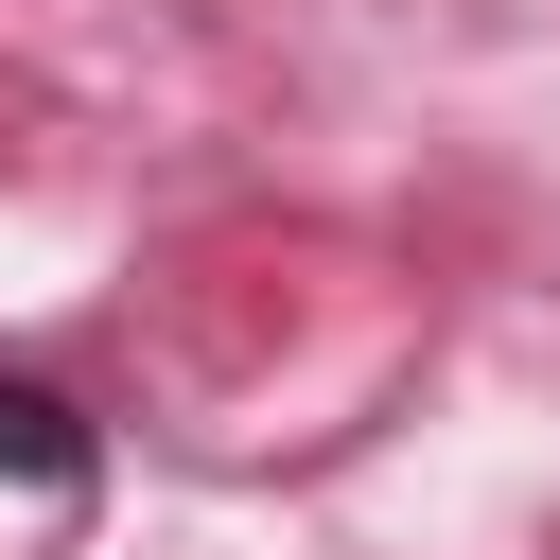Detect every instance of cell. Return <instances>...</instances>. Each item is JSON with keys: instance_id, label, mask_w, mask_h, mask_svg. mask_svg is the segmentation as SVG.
Masks as SVG:
<instances>
[{"instance_id": "obj_1", "label": "cell", "mask_w": 560, "mask_h": 560, "mask_svg": "<svg viewBox=\"0 0 560 560\" xmlns=\"http://www.w3.org/2000/svg\"><path fill=\"white\" fill-rule=\"evenodd\" d=\"M88 490H105L88 402H70V385H35V368H0V560H52V542L88 525Z\"/></svg>"}]
</instances>
